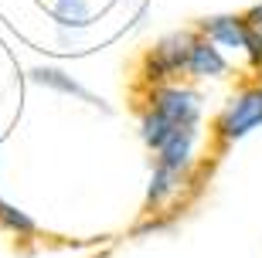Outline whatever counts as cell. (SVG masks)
Returning a JSON list of instances; mask_svg holds the SVG:
<instances>
[{"mask_svg":"<svg viewBox=\"0 0 262 258\" xmlns=\"http://www.w3.org/2000/svg\"><path fill=\"white\" fill-rule=\"evenodd\" d=\"M191 44H194V34H191V31L167 34V38L150 51V58H146V75L150 78H167V75H174V72H181L184 61H187Z\"/></svg>","mask_w":262,"mask_h":258,"instance_id":"2","label":"cell"},{"mask_svg":"<svg viewBox=\"0 0 262 258\" xmlns=\"http://www.w3.org/2000/svg\"><path fill=\"white\" fill-rule=\"evenodd\" d=\"M51 14L58 20L61 28H85L92 20V7L85 0H55L51 4Z\"/></svg>","mask_w":262,"mask_h":258,"instance_id":"6","label":"cell"},{"mask_svg":"<svg viewBox=\"0 0 262 258\" xmlns=\"http://www.w3.org/2000/svg\"><path fill=\"white\" fill-rule=\"evenodd\" d=\"M245 28H249V55H252V61L262 65V4H255V7L249 10Z\"/></svg>","mask_w":262,"mask_h":258,"instance_id":"8","label":"cell"},{"mask_svg":"<svg viewBox=\"0 0 262 258\" xmlns=\"http://www.w3.org/2000/svg\"><path fill=\"white\" fill-rule=\"evenodd\" d=\"M31 82L51 88V92H58V96H75V99H85V102L99 105V99L92 96L85 85H78L75 78L65 75V72H58V68H34V72H31Z\"/></svg>","mask_w":262,"mask_h":258,"instance_id":"5","label":"cell"},{"mask_svg":"<svg viewBox=\"0 0 262 258\" xmlns=\"http://www.w3.org/2000/svg\"><path fill=\"white\" fill-rule=\"evenodd\" d=\"M255 126H262V85L245 88L238 99L228 102V109L218 119V133L225 143H232V139H242L245 133H252Z\"/></svg>","mask_w":262,"mask_h":258,"instance_id":"1","label":"cell"},{"mask_svg":"<svg viewBox=\"0 0 262 258\" xmlns=\"http://www.w3.org/2000/svg\"><path fill=\"white\" fill-rule=\"evenodd\" d=\"M204 38L214 41V44H225V48H245L249 51V28H245V17H208L201 20Z\"/></svg>","mask_w":262,"mask_h":258,"instance_id":"4","label":"cell"},{"mask_svg":"<svg viewBox=\"0 0 262 258\" xmlns=\"http://www.w3.org/2000/svg\"><path fill=\"white\" fill-rule=\"evenodd\" d=\"M184 72H191V75H198V78H222L225 72H228V61H225V55L218 51L214 41L194 38V44L187 51Z\"/></svg>","mask_w":262,"mask_h":258,"instance_id":"3","label":"cell"},{"mask_svg":"<svg viewBox=\"0 0 262 258\" xmlns=\"http://www.w3.org/2000/svg\"><path fill=\"white\" fill-rule=\"evenodd\" d=\"M0 224L7 231H17V234H34V221L7 201H0Z\"/></svg>","mask_w":262,"mask_h":258,"instance_id":"7","label":"cell"}]
</instances>
